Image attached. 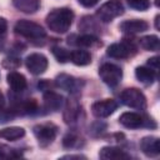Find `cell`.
Returning <instances> with one entry per match:
<instances>
[{"label": "cell", "mask_w": 160, "mask_h": 160, "mask_svg": "<svg viewBox=\"0 0 160 160\" xmlns=\"http://www.w3.org/2000/svg\"><path fill=\"white\" fill-rule=\"evenodd\" d=\"M74 20V12L68 8H59L50 11L46 16V24L54 32L64 34L66 32Z\"/></svg>", "instance_id": "1"}, {"label": "cell", "mask_w": 160, "mask_h": 160, "mask_svg": "<svg viewBox=\"0 0 160 160\" xmlns=\"http://www.w3.org/2000/svg\"><path fill=\"white\" fill-rule=\"evenodd\" d=\"M14 30L18 35L24 36L26 39L39 40V39L45 38V35H46V32L41 25H39L34 21H30V20H19L15 24Z\"/></svg>", "instance_id": "2"}, {"label": "cell", "mask_w": 160, "mask_h": 160, "mask_svg": "<svg viewBox=\"0 0 160 160\" xmlns=\"http://www.w3.org/2000/svg\"><path fill=\"white\" fill-rule=\"evenodd\" d=\"M34 135L38 139V142L41 148H46L50 145L58 134V126L52 122H45V124H39L34 126Z\"/></svg>", "instance_id": "3"}, {"label": "cell", "mask_w": 160, "mask_h": 160, "mask_svg": "<svg viewBox=\"0 0 160 160\" xmlns=\"http://www.w3.org/2000/svg\"><path fill=\"white\" fill-rule=\"evenodd\" d=\"M122 12H124V6L120 0H109L98 9L96 16L102 22H110L115 18L120 16Z\"/></svg>", "instance_id": "4"}, {"label": "cell", "mask_w": 160, "mask_h": 160, "mask_svg": "<svg viewBox=\"0 0 160 160\" xmlns=\"http://www.w3.org/2000/svg\"><path fill=\"white\" fill-rule=\"evenodd\" d=\"M99 76L100 79L109 86H116L122 78V70L115 64L106 62L100 66L99 69Z\"/></svg>", "instance_id": "5"}, {"label": "cell", "mask_w": 160, "mask_h": 160, "mask_svg": "<svg viewBox=\"0 0 160 160\" xmlns=\"http://www.w3.org/2000/svg\"><path fill=\"white\" fill-rule=\"evenodd\" d=\"M120 99H121L122 104H125L126 106L132 108V109H145V106H146V99H145L144 94L136 88L125 89L121 92Z\"/></svg>", "instance_id": "6"}, {"label": "cell", "mask_w": 160, "mask_h": 160, "mask_svg": "<svg viewBox=\"0 0 160 160\" xmlns=\"http://www.w3.org/2000/svg\"><path fill=\"white\" fill-rule=\"evenodd\" d=\"M25 65L32 75H40V74L45 72V70L48 69L49 61L45 55H42L40 52H32L26 56Z\"/></svg>", "instance_id": "7"}, {"label": "cell", "mask_w": 160, "mask_h": 160, "mask_svg": "<svg viewBox=\"0 0 160 160\" xmlns=\"http://www.w3.org/2000/svg\"><path fill=\"white\" fill-rule=\"evenodd\" d=\"M118 109V102L112 99H104L91 105V112L96 118H108Z\"/></svg>", "instance_id": "8"}, {"label": "cell", "mask_w": 160, "mask_h": 160, "mask_svg": "<svg viewBox=\"0 0 160 160\" xmlns=\"http://www.w3.org/2000/svg\"><path fill=\"white\" fill-rule=\"evenodd\" d=\"M132 50H135V46L132 45V42L121 41V42L111 44L108 48L106 54L114 59H126L132 54Z\"/></svg>", "instance_id": "9"}, {"label": "cell", "mask_w": 160, "mask_h": 160, "mask_svg": "<svg viewBox=\"0 0 160 160\" xmlns=\"http://www.w3.org/2000/svg\"><path fill=\"white\" fill-rule=\"evenodd\" d=\"M140 149L141 151L149 156V158H155L160 152V146H159V139L154 136H145L140 141Z\"/></svg>", "instance_id": "10"}, {"label": "cell", "mask_w": 160, "mask_h": 160, "mask_svg": "<svg viewBox=\"0 0 160 160\" xmlns=\"http://www.w3.org/2000/svg\"><path fill=\"white\" fill-rule=\"evenodd\" d=\"M149 24L145 20H125L119 25V29L125 34H136L148 30Z\"/></svg>", "instance_id": "11"}, {"label": "cell", "mask_w": 160, "mask_h": 160, "mask_svg": "<svg viewBox=\"0 0 160 160\" xmlns=\"http://www.w3.org/2000/svg\"><path fill=\"white\" fill-rule=\"evenodd\" d=\"M119 121L121 125H124L128 129H138L140 126H142V116L138 112H132V111H128L120 115Z\"/></svg>", "instance_id": "12"}, {"label": "cell", "mask_w": 160, "mask_h": 160, "mask_svg": "<svg viewBox=\"0 0 160 160\" xmlns=\"http://www.w3.org/2000/svg\"><path fill=\"white\" fill-rule=\"evenodd\" d=\"M100 159L104 160H120V159H129L130 155L125 152L122 149L115 148V146H105L99 152Z\"/></svg>", "instance_id": "13"}, {"label": "cell", "mask_w": 160, "mask_h": 160, "mask_svg": "<svg viewBox=\"0 0 160 160\" xmlns=\"http://www.w3.org/2000/svg\"><path fill=\"white\" fill-rule=\"evenodd\" d=\"M6 79H8V84L10 85V88L14 91H22L28 86V82H26L25 76L22 74H20V72L11 71V72L8 74Z\"/></svg>", "instance_id": "14"}, {"label": "cell", "mask_w": 160, "mask_h": 160, "mask_svg": "<svg viewBox=\"0 0 160 160\" xmlns=\"http://www.w3.org/2000/svg\"><path fill=\"white\" fill-rule=\"evenodd\" d=\"M44 105L48 110L56 111L62 105V96L54 91H48L44 94Z\"/></svg>", "instance_id": "15"}, {"label": "cell", "mask_w": 160, "mask_h": 160, "mask_svg": "<svg viewBox=\"0 0 160 160\" xmlns=\"http://www.w3.org/2000/svg\"><path fill=\"white\" fill-rule=\"evenodd\" d=\"M12 5L25 14H32L40 8V0H12Z\"/></svg>", "instance_id": "16"}, {"label": "cell", "mask_w": 160, "mask_h": 160, "mask_svg": "<svg viewBox=\"0 0 160 160\" xmlns=\"http://www.w3.org/2000/svg\"><path fill=\"white\" fill-rule=\"evenodd\" d=\"M70 60L78 66H85L91 62V55L86 50L78 49V50H72L70 52Z\"/></svg>", "instance_id": "17"}, {"label": "cell", "mask_w": 160, "mask_h": 160, "mask_svg": "<svg viewBox=\"0 0 160 160\" xmlns=\"http://www.w3.org/2000/svg\"><path fill=\"white\" fill-rule=\"evenodd\" d=\"M25 135V130L20 126H9V128H4L0 130V138L5 139V140H18L21 139Z\"/></svg>", "instance_id": "18"}, {"label": "cell", "mask_w": 160, "mask_h": 160, "mask_svg": "<svg viewBox=\"0 0 160 160\" xmlns=\"http://www.w3.org/2000/svg\"><path fill=\"white\" fill-rule=\"evenodd\" d=\"M135 76H136V79H138L140 82H142V84H145V85H149V84H151V82L154 81V79H155V71H152L150 68L139 66V68H136V70H135Z\"/></svg>", "instance_id": "19"}, {"label": "cell", "mask_w": 160, "mask_h": 160, "mask_svg": "<svg viewBox=\"0 0 160 160\" xmlns=\"http://www.w3.org/2000/svg\"><path fill=\"white\" fill-rule=\"evenodd\" d=\"M56 85L66 91H72L76 86V79L71 75H68V74H60L56 76V80H55Z\"/></svg>", "instance_id": "20"}, {"label": "cell", "mask_w": 160, "mask_h": 160, "mask_svg": "<svg viewBox=\"0 0 160 160\" xmlns=\"http://www.w3.org/2000/svg\"><path fill=\"white\" fill-rule=\"evenodd\" d=\"M79 111H80V108L78 105V102L75 101H68L66 102V106H65V111H64V120L66 124H70L72 121L76 120L78 115H79Z\"/></svg>", "instance_id": "21"}, {"label": "cell", "mask_w": 160, "mask_h": 160, "mask_svg": "<svg viewBox=\"0 0 160 160\" xmlns=\"http://www.w3.org/2000/svg\"><path fill=\"white\" fill-rule=\"evenodd\" d=\"M140 46L144 50L149 51H156L159 50V38L156 35H148L140 39Z\"/></svg>", "instance_id": "22"}, {"label": "cell", "mask_w": 160, "mask_h": 160, "mask_svg": "<svg viewBox=\"0 0 160 160\" xmlns=\"http://www.w3.org/2000/svg\"><path fill=\"white\" fill-rule=\"evenodd\" d=\"M75 44L79 45V46H84V48H91V46L101 45V42L98 40V38H95L92 35H82V36H79L76 39Z\"/></svg>", "instance_id": "23"}, {"label": "cell", "mask_w": 160, "mask_h": 160, "mask_svg": "<svg viewBox=\"0 0 160 160\" xmlns=\"http://www.w3.org/2000/svg\"><path fill=\"white\" fill-rule=\"evenodd\" d=\"M52 54H54V56L56 58V60L59 62H66L68 60H70V52L64 48L54 46L52 48Z\"/></svg>", "instance_id": "24"}, {"label": "cell", "mask_w": 160, "mask_h": 160, "mask_svg": "<svg viewBox=\"0 0 160 160\" xmlns=\"http://www.w3.org/2000/svg\"><path fill=\"white\" fill-rule=\"evenodd\" d=\"M80 140H81V139H80L79 136H76L75 134H68V135L64 136V139H62V145H64L65 148H69V149L76 148V146H79Z\"/></svg>", "instance_id": "25"}, {"label": "cell", "mask_w": 160, "mask_h": 160, "mask_svg": "<svg viewBox=\"0 0 160 160\" xmlns=\"http://www.w3.org/2000/svg\"><path fill=\"white\" fill-rule=\"evenodd\" d=\"M128 4L130 5V8L139 10V11H144L148 10L150 6V0H128Z\"/></svg>", "instance_id": "26"}, {"label": "cell", "mask_w": 160, "mask_h": 160, "mask_svg": "<svg viewBox=\"0 0 160 160\" xmlns=\"http://www.w3.org/2000/svg\"><path fill=\"white\" fill-rule=\"evenodd\" d=\"M19 65H20V61L15 58H6V59L2 60V66L6 68V69H10V70L16 69Z\"/></svg>", "instance_id": "27"}, {"label": "cell", "mask_w": 160, "mask_h": 160, "mask_svg": "<svg viewBox=\"0 0 160 160\" xmlns=\"http://www.w3.org/2000/svg\"><path fill=\"white\" fill-rule=\"evenodd\" d=\"M148 65L150 66V69L152 70V71H156L158 70V66H159V59L155 56V58H151V59H149V61H148Z\"/></svg>", "instance_id": "28"}, {"label": "cell", "mask_w": 160, "mask_h": 160, "mask_svg": "<svg viewBox=\"0 0 160 160\" xmlns=\"http://www.w3.org/2000/svg\"><path fill=\"white\" fill-rule=\"evenodd\" d=\"M6 29H8V21H6V19L0 18V36H2L6 32Z\"/></svg>", "instance_id": "29"}, {"label": "cell", "mask_w": 160, "mask_h": 160, "mask_svg": "<svg viewBox=\"0 0 160 160\" xmlns=\"http://www.w3.org/2000/svg\"><path fill=\"white\" fill-rule=\"evenodd\" d=\"M82 6H85V8H91V6H94L99 0H78Z\"/></svg>", "instance_id": "30"}, {"label": "cell", "mask_w": 160, "mask_h": 160, "mask_svg": "<svg viewBox=\"0 0 160 160\" xmlns=\"http://www.w3.org/2000/svg\"><path fill=\"white\" fill-rule=\"evenodd\" d=\"M64 158H68V159H74V158L80 159V158H85V156H82V155H66V156H64Z\"/></svg>", "instance_id": "31"}, {"label": "cell", "mask_w": 160, "mask_h": 160, "mask_svg": "<svg viewBox=\"0 0 160 160\" xmlns=\"http://www.w3.org/2000/svg\"><path fill=\"white\" fill-rule=\"evenodd\" d=\"M4 102H5V101H4V95H2L1 91H0V110H1L2 106H4Z\"/></svg>", "instance_id": "32"}, {"label": "cell", "mask_w": 160, "mask_h": 160, "mask_svg": "<svg viewBox=\"0 0 160 160\" xmlns=\"http://www.w3.org/2000/svg\"><path fill=\"white\" fill-rule=\"evenodd\" d=\"M155 26H156V29H159V16L155 18Z\"/></svg>", "instance_id": "33"}]
</instances>
